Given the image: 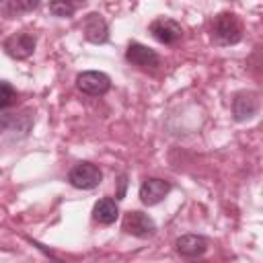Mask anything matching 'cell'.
<instances>
[{"mask_svg":"<svg viewBox=\"0 0 263 263\" xmlns=\"http://www.w3.org/2000/svg\"><path fill=\"white\" fill-rule=\"evenodd\" d=\"M210 33L218 45H234L242 39V25L234 12H220L212 18Z\"/></svg>","mask_w":263,"mask_h":263,"instance_id":"6da1fadb","label":"cell"},{"mask_svg":"<svg viewBox=\"0 0 263 263\" xmlns=\"http://www.w3.org/2000/svg\"><path fill=\"white\" fill-rule=\"evenodd\" d=\"M101 181H103V173H101V168H99L97 164H92V162H78V164H74V166L70 168V173H68V183H70L72 187H76V189L88 191V189L99 187Z\"/></svg>","mask_w":263,"mask_h":263,"instance_id":"7a4b0ae2","label":"cell"},{"mask_svg":"<svg viewBox=\"0 0 263 263\" xmlns=\"http://www.w3.org/2000/svg\"><path fill=\"white\" fill-rule=\"evenodd\" d=\"M76 88L88 97H101L111 88V78L99 70H86L76 76Z\"/></svg>","mask_w":263,"mask_h":263,"instance_id":"3957f363","label":"cell"},{"mask_svg":"<svg viewBox=\"0 0 263 263\" xmlns=\"http://www.w3.org/2000/svg\"><path fill=\"white\" fill-rule=\"evenodd\" d=\"M121 228L123 232L136 236V238H148L156 232V224L154 220L144 214V212H138V210H132L123 216V222H121Z\"/></svg>","mask_w":263,"mask_h":263,"instance_id":"277c9868","label":"cell"},{"mask_svg":"<svg viewBox=\"0 0 263 263\" xmlns=\"http://www.w3.org/2000/svg\"><path fill=\"white\" fill-rule=\"evenodd\" d=\"M35 45H37L35 35H31V33H14L4 41V51L12 60H27L29 55H33Z\"/></svg>","mask_w":263,"mask_h":263,"instance_id":"5b68a950","label":"cell"},{"mask_svg":"<svg viewBox=\"0 0 263 263\" xmlns=\"http://www.w3.org/2000/svg\"><path fill=\"white\" fill-rule=\"evenodd\" d=\"M150 33H152V37L158 43L173 45V43H177L183 37V27L177 21H173V18L160 16V18H156V21L150 23Z\"/></svg>","mask_w":263,"mask_h":263,"instance_id":"8992f818","label":"cell"},{"mask_svg":"<svg viewBox=\"0 0 263 263\" xmlns=\"http://www.w3.org/2000/svg\"><path fill=\"white\" fill-rule=\"evenodd\" d=\"M125 60L129 62V64H134V66H138V68H150V70H154V68H158L160 66V55L154 51V49H150V47H146V45H142V43H138V41H132L129 45H127V49H125Z\"/></svg>","mask_w":263,"mask_h":263,"instance_id":"52a82bcc","label":"cell"},{"mask_svg":"<svg viewBox=\"0 0 263 263\" xmlns=\"http://www.w3.org/2000/svg\"><path fill=\"white\" fill-rule=\"evenodd\" d=\"M168 191H171V183L168 181L156 179V177L144 179L142 185H140V201L144 205H156L168 195Z\"/></svg>","mask_w":263,"mask_h":263,"instance_id":"ba28073f","label":"cell"},{"mask_svg":"<svg viewBox=\"0 0 263 263\" xmlns=\"http://www.w3.org/2000/svg\"><path fill=\"white\" fill-rule=\"evenodd\" d=\"M33 125V117L29 111L25 113H6L0 117V132L10 134L12 138H25Z\"/></svg>","mask_w":263,"mask_h":263,"instance_id":"9c48e42d","label":"cell"},{"mask_svg":"<svg viewBox=\"0 0 263 263\" xmlns=\"http://www.w3.org/2000/svg\"><path fill=\"white\" fill-rule=\"evenodd\" d=\"M259 111V99L251 90H242L232 99V115L236 121H247Z\"/></svg>","mask_w":263,"mask_h":263,"instance_id":"30bf717a","label":"cell"},{"mask_svg":"<svg viewBox=\"0 0 263 263\" xmlns=\"http://www.w3.org/2000/svg\"><path fill=\"white\" fill-rule=\"evenodd\" d=\"M82 33L90 43H105L109 39L107 21L99 12H90V14H86V18L82 23Z\"/></svg>","mask_w":263,"mask_h":263,"instance_id":"8fae6325","label":"cell"},{"mask_svg":"<svg viewBox=\"0 0 263 263\" xmlns=\"http://www.w3.org/2000/svg\"><path fill=\"white\" fill-rule=\"evenodd\" d=\"M175 249L181 257L195 259V257H201L208 251V240L199 234H183L175 240Z\"/></svg>","mask_w":263,"mask_h":263,"instance_id":"7c38bea8","label":"cell"},{"mask_svg":"<svg viewBox=\"0 0 263 263\" xmlns=\"http://www.w3.org/2000/svg\"><path fill=\"white\" fill-rule=\"evenodd\" d=\"M117 216H119V208H117V201L113 197H101L92 208V218L99 224L109 226L117 220Z\"/></svg>","mask_w":263,"mask_h":263,"instance_id":"4fadbf2b","label":"cell"},{"mask_svg":"<svg viewBox=\"0 0 263 263\" xmlns=\"http://www.w3.org/2000/svg\"><path fill=\"white\" fill-rule=\"evenodd\" d=\"M37 6H39L37 0H4V2H0V12L4 16H14V14H21V12L33 10Z\"/></svg>","mask_w":263,"mask_h":263,"instance_id":"5bb4252c","label":"cell"},{"mask_svg":"<svg viewBox=\"0 0 263 263\" xmlns=\"http://www.w3.org/2000/svg\"><path fill=\"white\" fill-rule=\"evenodd\" d=\"M14 101H16L14 86L10 82H6V80H0V111L6 109V107H10Z\"/></svg>","mask_w":263,"mask_h":263,"instance_id":"9a60e30c","label":"cell"},{"mask_svg":"<svg viewBox=\"0 0 263 263\" xmlns=\"http://www.w3.org/2000/svg\"><path fill=\"white\" fill-rule=\"evenodd\" d=\"M74 10H76V4H72V2H66V0H62V2H49V12L55 14V16H60V18L72 16Z\"/></svg>","mask_w":263,"mask_h":263,"instance_id":"2e32d148","label":"cell"},{"mask_svg":"<svg viewBox=\"0 0 263 263\" xmlns=\"http://www.w3.org/2000/svg\"><path fill=\"white\" fill-rule=\"evenodd\" d=\"M125 187H127V177L125 175H119V191H117V199H123V195H125Z\"/></svg>","mask_w":263,"mask_h":263,"instance_id":"e0dca14e","label":"cell"}]
</instances>
